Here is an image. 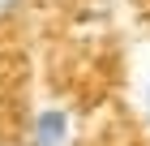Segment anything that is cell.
I'll use <instances>...</instances> for the list:
<instances>
[{"instance_id": "cell-1", "label": "cell", "mask_w": 150, "mask_h": 146, "mask_svg": "<svg viewBox=\"0 0 150 146\" xmlns=\"http://www.w3.org/2000/svg\"><path fill=\"white\" fill-rule=\"evenodd\" d=\"M30 146H73V116L69 108H43L30 120Z\"/></svg>"}, {"instance_id": "cell-3", "label": "cell", "mask_w": 150, "mask_h": 146, "mask_svg": "<svg viewBox=\"0 0 150 146\" xmlns=\"http://www.w3.org/2000/svg\"><path fill=\"white\" fill-rule=\"evenodd\" d=\"M146 112H150V95H146Z\"/></svg>"}, {"instance_id": "cell-2", "label": "cell", "mask_w": 150, "mask_h": 146, "mask_svg": "<svg viewBox=\"0 0 150 146\" xmlns=\"http://www.w3.org/2000/svg\"><path fill=\"white\" fill-rule=\"evenodd\" d=\"M0 9H4V13H13V9H17V0H0Z\"/></svg>"}]
</instances>
